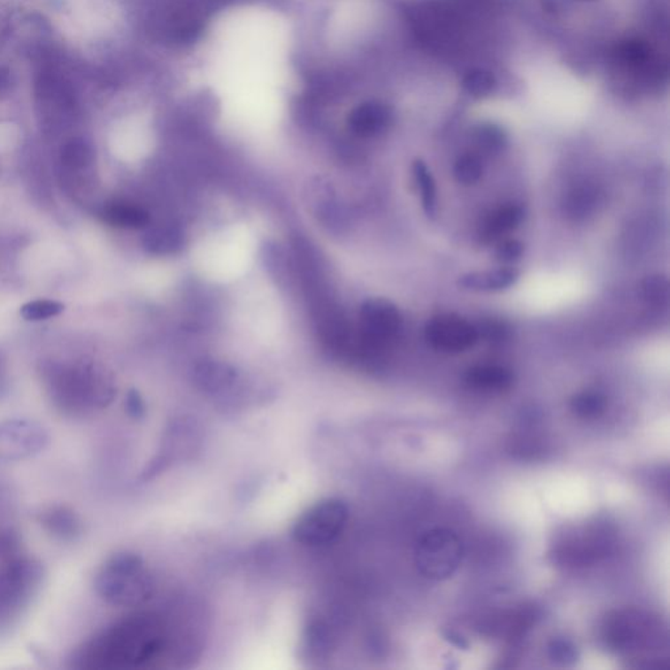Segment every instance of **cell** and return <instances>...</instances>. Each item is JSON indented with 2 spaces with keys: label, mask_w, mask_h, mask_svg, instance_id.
Returning <instances> with one entry per match:
<instances>
[{
  "label": "cell",
  "mask_w": 670,
  "mask_h": 670,
  "mask_svg": "<svg viewBox=\"0 0 670 670\" xmlns=\"http://www.w3.org/2000/svg\"><path fill=\"white\" fill-rule=\"evenodd\" d=\"M105 223L117 228L141 229L149 226L150 215L138 204L128 202H112L106 204L101 212Z\"/></svg>",
  "instance_id": "obj_18"
},
{
  "label": "cell",
  "mask_w": 670,
  "mask_h": 670,
  "mask_svg": "<svg viewBox=\"0 0 670 670\" xmlns=\"http://www.w3.org/2000/svg\"><path fill=\"white\" fill-rule=\"evenodd\" d=\"M412 173L415 182L422 196L423 209L429 218H434L436 213V182L425 161L417 158L412 163Z\"/></svg>",
  "instance_id": "obj_22"
},
{
  "label": "cell",
  "mask_w": 670,
  "mask_h": 670,
  "mask_svg": "<svg viewBox=\"0 0 670 670\" xmlns=\"http://www.w3.org/2000/svg\"><path fill=\"white\" fill-rule=\"evenodd\" d=\"M41 380L51 404L62 415L83 418L106 409L117 396L113 374L93 360L43 363Z\"/></svg>",
  "instance_id": "obj_2"
},
{
  "label": "cell",
  "mask_w": 670,
  "mask_h": 670,
  "mask_svg": "<svg viewBox=\"0 0 670 670\" xmlns=\"http://www.w3.org/2000/svg\"><path fill=\"white\" fill-rule=\"evenodd\" d=\"M524 218V209L519 204H508L497 207L483 219L480 229L481 239L485 243L497 242L505 235L515 231Z\"/></svg>",
  "instance_id": "obj_15"
},
{
  "label": "cell",
  "mask_w": 670,
  "mask_h": 670,
  "mask_svg": "<svg viewBox=\"0 0 670 670\" xmlns=\"http://www.w3.org/2000/svg\"><path fill=\"white\" fill-rule=\"evenodd\" d=\"M550 658L559 664H571L576 660V648L566 639H554L549 645Z\"/></svg>",
  "instance_id": "obj_31"
},
{
  "label": "cell",
  "mask_w": 670,
  "mask_h": 670,
  "mask_svg": "<svg viewBox=\"0 0 670 670\" xmlns=\"http://www.w3.org/2000/svg\"><path fill=\"white\" fill-rule=\"evenodd\" d=\"M445 638L450 640L452 644L458 645L459 648H467V643L465 642V639L461 638L458 634L448 633L447 635H445Z\"/></svg>",
  "instance_id": "obj_35"
},
{
  "label": "cell",
  "mask_w": 670,
  "mask_h": 670,
  "mask_svg": "<svg viewBox=\"0 0 670 670\" xmlns=\"http://www.w3.org/2000/svg\"><path fill=\"white\" fill-rule=\"evenodd\" d=\"M464 559V545L453 530L436 528L418 540L415 567L423 578L442 581L452 578Z\"/></svg>",
  "instance_id": "obj_5"
},
{
  "label": "cell",
  "mask_w": 670,
  "mask_h": 670,
  "mask_svg": "<svg viewBox=\"0 0 670 670\" xmlns=\"http://www.w3.org/2000/svg\"><path fill=\"white\" fill-rule=\"evenodd\" d=\"M427 343L437 351L458 354L472 349L480 332L474 325L458 314H439L427 322L425 329Z\"/></svg>",
  "instance_id": "obj_9"
},
{
  "label": "cell",
  "mask_w": 670,
  "mask_h": 670,
  "mask_svg": "<svg viewBox=\"0 0 670 670\" xmlns=\"http://www.w3.org/2000/svg\"><path fill=\"white\" fill-rule=\"evenodd\" d=\"M612 58L620 67L628 70H645L652 61V49L639 38L623 41L612 50Z\"/></svg>",
  "instance_id": "obj_21"
},
{
  "label": "cell",
  "mask_w": 670,
  "mask_h": 670,
  "mask_svg": "<svg viewBox=\"0 0 670 670\" xmlns=\"http://www.w3.org/2000/svg\"><path fill=\"white\" fill-rule=\"evenodd\" d=\"M169 630L155 612H134L112 625L76 653L84 669H131L168 650Z\"/></svg>",
  "instance_id": "obj_1"
},
{
  "label": "cell",
  "mask_w": 670,
  "mask_h": 670,
  "mask_svg": "<svg viewBox=\"0 0 670 670\" xmlns=\"http://www.w3.org/2000/svg\"><path fill=\"white\" fill-rule=\"evenodd\" d=\"M202 440L201 427L193 418H176L166 427L158 453L144 467L139 481L147 482L173 465L193 459L196 453L201 452Z\"/></svg>",
  "instance_id": "obj_7"
},
{
  "label": "cell",
  "mask_w": 670,
  "mask_h": 670,
  "mask_svg": "<svg viewBox=\"0 0 670 670\" xmlns=\"http://www.w3.org/2000/svg\"><path fill=\"white\" fill-rule=\"evenodd\" d=\"M46 571L35 558L19 557L0 568V617H10L26 608L37 595Z\"/></svg>",
  "instance_id": "obj_6"
},
{
  "label": "cell",
  "mask_w": 670,
  "mask_h": 670,
  "mask_svg": "<svg viewBox=\"0 0 670 670\" xmlns=\"http://www.w3.org/2000/svg\"><path fill=\"white\" fill-rule=\"evenodd\" d=\"M35 519L49 535L63 543H75L84 535L83 520L70 505H45L35 512Z\"/></svg>",
  "instance_id": "obj_12"
},
{
  "label": "cell",
  "mask_w": 670,
  "mask_h": 670,
  "mask_svg": "<svg viewBox=\"0 0 670 670\" xmlns=\"http://www.w3.org/2000/svg\"><path fill=\"white\" fill-rule=\"evenodd\" d=\"M50 442L48 429L26 418L0 422V464L23 461L40 455Z\"/></svg>",
  "instance_id": "obj_8"
},
{
  "label": "cell",
  "mask_w": 670,
  "mask_h": 670,
  "mask_svg": "<svg viewBox=\"0 0 670 670\" xmlns=\"http://www.w3.org/2000/svg\"><path fill=\"white\" fill-rule=\"evenodd\" d=\"M65 311L62 303L54 300H35L21 306L20 314L27 321H42V320L53 319Z\"/></svg>",
  "instance_id": "obj_28"
},
{
  "label": "cell",
  "mask_w": 670,
  "mask_h": 670,
  "mask_svg": "<svg viewBox=\"0 0 670 670\" xmlns=\"http://www.w3.org/2000/svg\"><path fill=\"white\" fill-rule=\"evenodd\" d=\"M483 174V164L477 153L467 152L459 156L453 166V176L461 185H474Z\"/></svg>",
  "instance_id": "obj_25"
},
{
  "label": "cell",
  "mask_w": 670,
  "mask_h": 670,
  "mask_svg": "<svg viewBox=\"0 0 670 670\" xmlns=\"http://www.w3.org/2000/svg\"><path fill=\"white\" fill-rule=\"evenodd\" d=\"M125 409L128 417L135 420H143L146 417L147 407L143 397L136 389H130L125 399Z\"/></svg>",
  "instance_id": "obj_33"
},
{
  "label": "cell",
  "mask_w": 670,
  "mask_h": 670,
  "mask_svg": "<svg viewBox=\"0 0 670 670\" xmlns=\"http://www.w3.org/2000/svg\"><path fill=\"white\" fill-rule=\"evenodd\" d=\"M589 2H590V0H589Z\"/></svg>",
  "instance_id": "obj_36"
},
{
  "label": "cell",
  "mask_w": 670,
  "mask_h": 670,
  "mask_svg": "<svg viewBox=\"0 0 670 670\" xmlns=\"http://www.w3.org/2000/svg\"><path fill=\"white\" fill-rule=\"evenodd\" d=\"M462 87L473 97L485 98L491 96L497 89V79L489 71L475 68L464 76Z\"/></svg>",
  "instance_id": "obj_26"
},
{
  "label": "cell",
  "mask_w": 670,
  "mask_h": 670,
  "mask_svg": "<svg viewBox=\"0 0 670 670\" xmlns=\"http://www.w3.org/2000/svg\"><path fill=\"white\" fill-rule=\"evenodd\" d=\"M194 385L206 396L218 399L227 409H239L236 389L240 374L234 366L220 360L206 359L194 366Z\"/></svg>",
  "instance_id": "obj_10"
},
{
  "label": "cell",
  "mask_w": 670,
  "mask_h": 670,
  "mask_svg": "<svg viewBox=\"0 0 670 670\" xmlns=\"http://www.w3.org/2000/svg\"><path fill=\"white\" fill-rule=\"evenodd\" d=\"M93 155L86 144L75 143L65 147L62 153V161L68 171H86L91 166Z\"/></svg>",
  "instance_id": "obj_29"
},
{
  "label": "cell",
  "mask_w": 670,
  "mask_h": 670,
  "mask_svg": "<svg viewBox=\"0 0 670 670\" xmlns=\"http://www.w3.org/2000/svg\"><path fill=\"white\" fill-rule=\"evenodd\" d=\"M11 379L8 371V360L4 352L0 350V399L10 395Z\"/></svg>",
  "instance_id": "obj_34"
},
{
  "label": "cell",
  "mask_w": 670,
  "mask_h": 670,
  "mask_svg": "<svg viewBox=\"0 0 670 670\" xmlns=\"http://www.w3.org/2000/svg\"><path fill=\"white\" fill-rule=\"evenodd\" d=\"M640 294L648 304L664 306L669 302V281L666 276L650 275L640 284Z\"/></svg>",
  "instance_id": "obj_27"
},
{
  "label": "cell",
  "mask_w": 670,
  "mask_h": 670,
  "mask_svg": "<svg viewBox=\"0 0 670 670\" xmlns=\"http://www.w3.org/2000/svg\"><path fill=\"white\" fill-rule=\"evenodd\" d=\"M335 628L325 620H313L306 625L300 643V652L311 663L327 661L336 650Z\"/></svg>",
  "instance_id": "obj_14"
},
{
  "label": "cell",
  "mask_w": 670,
  "mask_h": 670,
  "mask_svg": "<svg viewBox=\"0 0 670 670\" xmlns=\"http://www.w3.org/2000/svg\"><path fill=\"white\" fill-rule=\"evenodd\" d=\"M465 380L469 387L486 392H505L513 384L510 369L500 366H474L466 372Z\"/></svg>",
  "instance_id": "obj_17"
},
{
  "label": "cell",
  "mask_w": 670,
  "mask_h": 670,
  "mask_svg": "<svg viewBox=\"0 0 670 670\" xmlns=\"http://www.w3.org/2000/svg\"><path fill=\"white\" fill-rule=\"evenodd\" d=\"M393 108L381 101H366L360 104L349 116V127L360 138H372L385 133L392 125Z\"/></svg>",
  "instance_id": "obj_13"
},
{
  "label": "cell",
  "mask_w": 670,
  "mask_h": 670,
  "mask_svg": "<svg viewBox=\"0 0 670 670\" xmlns=\"http://www.w3.org/2000/svg\"><path fill=\"white\" fill-rule=\"evenodd\" d=\"M347 503L339 497H324L303 511L292 527L295 543L320 548L335 543L349 521Z\"/></svg>",
  "instance_id": "obj_4"
},
{
  "label": "cell",
  "mask_w": 670,
  "mask_h": 670,
  "mask_svg": "<svg viewBox=\"0 0 670 670\" xmlns=\"http://www.w3.org/2000/svg\"><path fill=\"white\" fill-rule=\"evenodd\" d=\"M363 339L372 349H380L395 339L402 329L399 309L387 299H369L360 309Z\"/></svg>",
  "instance_id": "obj_11"
},
{
  "label": "cell",
  "mask_w": 670,
  "mask_h": 670,
  "mask_svg": "<svg viewBox=\"0 0 670 670\" xmlns=\"http://www.w3.org/2000/svg\"><path fill=\"white\" fill-rule=\"evenodd\" d=\"M522 253H524V245L519 240L513 239L502 240L495 250L497 261L504 262V264L518 261L521 258Z\"/></svg>",
  "instance_id": "obj_32"
},
{
  "label": "cell",
  "mask_w": 670,
  "mask_h": 670,
  "mask_svg": "<svg viewBox=\"0 0 670 670\" xmlns=\"http://www.w3.org/2000/svg\"><path fill=\"white\" fill-rule=\"evenodd\" d=\"M598 204H600V193L597 189L590 183H582L568 191L563 204V210L567 218L575 221L582 220L596 212Z\"/></svg>",
  "instance_id": "obj_20"
},
{
  "label": "cell",
  "mask_w": 670,
  "mask_h": 670,
  "mask_svg": "<svg viewBox=\"0 0 670 670\" xmlns=\"http://www.w3.org/2000/svg\"><path fill=\"white\" fill-rule=\"evenodd\" d=\"M473 139L481 151L489 153V155L503 151L508 143L505 131L494 123H483L477 126L473 133Z\"/></svg>",
  "instance_id": "obj_24"
},
{
  "label": "cell",
  "mask_w": 670,
  "mask_h": 670,
  "mask_svg": "<svg viewBox=\"0 0 670 670\" xmlns=\"http://www.w3.org/2000/svg\"><path fill=\"white\" fill-rule=\"evenodd\" d=\"M519 272L502 267L488 272L467 273L459 276L458 286L473 292H497L510 289L519 281Z\"/></svg>",
  "instance_id": "obj_16"
},
{
  "label": "cell",
  "mask_w": 670,
  "mask_h": 670,
  "mask_svg": "<svg viewBox=\"0 0 670 670\" xmlns=\"http://www.w3.org/2000/svg\"><path fill=\"white\" fill-rule=\"evenodd\" d=\"M606 406H608L606 397L603 393L593 392V390L579 393L570 401L571 412L582 420H595L600 417L605 412Z\"/></svg>",
  "instance_id": "obj_23"
},
{
  "label": "cell",
  "mask_w": 670,
  "mask_h": 670,
  "mask_svg": "<svg viewBox=\"0 0 670 670\" xmlns=\"http://www.w3.org/2000/svg\"><path fill=\"white\" fill-rule=\"evenodd\" d=\"M95 589L111 605L136 608L151 600L156 581L141 555L119 551L109 557L97 571Z\"/></svg>",
  "instance_id": "obj_3"
},
{
  "label": "cell",
  "mask_w": 670,
  "mask_h": 670,
  "mask_svg": "<svg viewBox=\"0 0 670 670\" xmlns=\"http://www.w3.org/2000/svg\"><path fill=\"white\" fill-rule=\"evenodd\" d=\"M142 243L153 256H169L181 250L183 234L174 226H156L144 234Z\"/></svg>",
  "instance_id": "obj_19"
},
{
  "label": "cell",
  "mask_w": 670,
  "mask_h": 670,
  "mask_svg": "<svg viewBox=\"0 0 670 670\" xmlns=\"http://www.w3.org/2000/svg\"><path fill=\"white\" fill-rule=\"evenodd\" d=\"M21 550V537L13 528H0V560L19 557Z\"/></svg>",
  "instance_id": "obj_30"
}]
</instances>
